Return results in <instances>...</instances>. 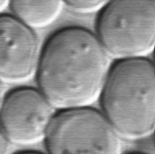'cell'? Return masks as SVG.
<instances>
[{
    "label": "cell",
    "mask_w": 155,
    "mask_h": 154,
    "mask_svg": "<svg viewBox=\"0 0 155 154\" xmlns=\"http://www.w3.org/2000/svg\"><path fill=\"white\" fill-rule=\"evenodd\" d=\"M110 68L97 35L84 27L68 26L52 34L42 49L37 83L54 108L90 107L100 98Z\"/></svg>",
    "instance_id": "1"
},
{
    "label": "cell",
    "mask_w": 155,
    "mask_h": 154,
    "mask_svg": "<svg viewBox=\"0 0 155 154\" xmlns=\"http://www.w3.org/2000/svg\"><path fill=\"white\" fill-rule=\"evenodd\" d=\"M11 144V142L0 127V154L10 153Z\"/></svg>",
    "instance_id": "9"
},
{
    "label": "cell",
    "mask_w": 155,
    "mask_h": 154,
    "mask_svg": "<svg viewBox=\"0 0 155 154\" xmlns=\"http://www.w3.org/2000/svg\"><path fill=\"white\" fill-rule=\"evenodd\" d=\"M54 108L40 90L20 87L5 95L0 127L11 143L32 145L45 139Z\"/></svg>",
    "instance_id": "5"
},
{
    "label": "cell",
    "mask_w": 155,
    "mask_h": 154,
    "mask_svg": "<svg viewBox=\"0 0 155 154\" xmlns=\"http://www.w3.org/2000/svg\"><path fill=\"white\" fill-rule=\"evenodd\" d=\"M72 11L78 14H92L101 11L112 0H63Z\"/></svg>",
    "instance_id": "8"
},
{
    "label": "cell",
    "mask_w": 155,
    "mask_h": 154,
    "mask_svg": "<svg viewBox=\"0 0 155 154\" xmlns=\"http://www.w3.org/2000/svg\"><path fill=\"white\" fill-rule=\"evenodd\" d=\"M4 83L0 81V108L2 106V103L4 102V99L5 97V87H4Z\"/></svg>",
    "instance_id": "10"
},
{
    "label": "cell",
    "mask_w": 155,
    "mask_h": 154,
    "mask_svg": "<svg viewBox=\"0 0 155 154\" xmlns=\"http://www.w3.org/2000/svg\"><path fill=\"white\" fill-rule=\"evenodd\" d=\"M130 154H149V153H144V152H133V153Z\"/></svg>",
    "instance_id": "13"
},
{
    "label": "cell",
    "mask_w": 155,
    "mask_h": 154,
    "mask_svg": "<svg viewBox=\"0 0 155 154\" xmlns=\"http://www.w3.org/2000/svg\"><path fill=\"white\" fill-rule=\"evenodd\" d=\"M18 154H43V153L35 152H21V153H18Z\"/></svg>",
    "instance_id": "12"
},
{
    "label": "cell",
    "mask_w": 155,
    "mask_h": 154,
    "mask_svg": "<svg viewBox=\"0 0 155 154\" xmlns=\"http://www.w3.org/2000/svg\"><path fill=\"white\" fill-rule=\"evenodd\" d=\"M9 2L10 0H0V14H2V12L7 7Z\"/></svg>",
    "instance_id": "11"
},
{
    "label": "cell",
    "mask_w": 155,
    "mask_h": 154,
    "mask_svg": "<svg viewBox=\"0 0 155 154\" xmlns=\"http://www.w3.org/2000/svg\"><path fill=\"white\" fill-rule=\"evenodd\" d=\"M13 15L32 29L51 25L61 15L63 0H10Z\"/></svg>",
    "instance_id": "7"
},
{
    "label": "cell",
    "mask_w": 155,
    "mask_h": 154,
    "mask_svg": "<svg viewBox=\"0 0 155 154\" xmlns=\"http://www.w3.org/2000/svg\"><path fill=\"white\" fill-rule=\"evenodd\" d=\"M48 154H121V136L99 111L61 110L45 136Z\"/></svg>",
    "instance_id": "4"
},
{
    "label": "cell",
    "mask_w": 155,
    "mask_h": 154,
    "mask_svg": "<svg viewBox=\"0 0 155 154\" xmlns=\"http://www.w3.org/2000/svg\"><path fill=\"white\" fill-rule=\"evenodd\" d=\"M41 54L34 29L13 15L0 14V81L22 84L35 74Z\"/></svg>",
    "instance_id": "6"
},
{
    "label": "cell",
    "mask_w": 155,
    "mask_h": 154,
    "mask_svg": "<svg viewBox=\"0 0 155 154\" xmlns=\"http://www.w3.org/2000/svg\"><path fill=\"white\" fill-rule=\"evenodd\" d=\"M97 37L110 58H147L155 44V0H112L97 20Z\"/></svg>",
    "instance_id": "3"
},
{
    "label": "cell",
    "mask_w": 155,
    "mask_h": 154,
    "mask_svg": "<svg viewBox=\"0 0 155 154\" xmlns=\"http://www.w3.org/2000/svg\"><path fill=\"white\" fill-rule=\"evenodd\" d=\"M104 115L121 137L151 136L155 126V71L148 58L118 60L109 70L101 95Z\"/></svg>",
    "instance_id": "2"
}]
</instances>
